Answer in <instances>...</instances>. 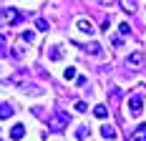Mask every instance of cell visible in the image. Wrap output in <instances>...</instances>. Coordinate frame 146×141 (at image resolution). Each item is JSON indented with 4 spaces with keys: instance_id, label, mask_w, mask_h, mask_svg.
Segmentation results:
<instances>
[{
    "instance_id": "cell-2",
    "label": "cell",
    "mask_w": 146,
    "mask_h": 141,
    "mask_svg": "<svg viewBox=\"0 0 146 141\" xmlns=\"http://www.w3.org/2000/svg\"><path fill=\"white\" fill-rule=\"evenodd\" d=\"M23 20V15L18 13L15 8H5L3 10V23H10V25H15V23H20Z\"/></svg>"
},
{
    "instance_id": "cell-13",
    "label": "cell",
    "mask_w": 146,
    "mask_h": 141,
    "mask_svg": "<svg viewBox=\"0 0 146 141\" xmlns=\"http://www.w3.org/2000/svg\"><path fill=\"white\" fill-rule=\"evenodd\" d=\"M86 136H88V128H86V126H78V131H76V139H78V141H83Z\"/></svg>"
},
{
    "instance_id": "cell-11",
    "label": "cell",
    "mask_w": 146,
    "mask_h": 141,
    "mask_svg": "<svg viewBox=\"0 0 146 141\" xmlns=\"http://www.w3.org/2000/svg\"><path fill=\"white\" fill-rule=\"evenodd\" d=\"M93 113H96V116H98V118H106V116H108V108H106V106H103V103H98V106H96V108H93Z\"/></svg>"
},
{
    "instance_id": "cell-9",
    "label": "cell",
    "mask_w": 146,
    "mask_h": 141,
    "mask_svg": "<svg viewBox=\"0 0 146 141\" xmlns=\"http://www.w3.org/2000/svg\"><path fill=\"white\" fill-rule=\"evenodd\" d=\"M101 136H103V139H106V141H113V139H116V136H118V131H116V128H113V126H108V124H106V126L101 128Z\"/></svg>"
},
{
    "instance_id": "cell-3",
    "label": "cell",
    "mask_w": 146,
    "mask_h": 141,
    "mask_svg": "<svg viewBox=\"0 0 146 141\" xmlns=\"http://www.w3.org/2000/svg\"><path fill=\"white\" fill-rule=\"evenodd\" d=\"M141 108H144V98L141 96H131L129 98V111H131V116H139Z\"/></svg>"
},
{
    "instance_id": "cell-4",
    "label": "cell",
    "mask_w": 146,
    "mask_h": 141,
    "mask_svg": "<svg viewBox=\"0 0 146 141\" xmlns=\"http://www.w3.org/2000/svg\"><path fill=\"white\" fill-rule=\"evenodd\" d=\"M144 61H146V56L141 53V51H133L131 56H129V61H126V66H129V68H139Z\"/></svg>"
},
{
    "instance_id": "cell-15",
    "label": "cell",
    "mask_w": 146,
    "mask_h": 141,
    "mask_svg": "<svg viewBox=\"0 0 146 141\" xmlns=\"http://www.w3.org/2000/svg\"><path fill=\"white\" fill-rule=\"evenodd\" d=\"M20 38H23V41H28V43H33V41H35V33H33V30H23V35H20Z\"/></svg>"
},
{
    "instance_id": "cell-10",
    "label": "cell",
    "mask_w": 146,
    "mask_h": 141,
    "mask_svg": "<svg viewBox=\"0 0 146 141\" xmlns=\"http://www.w3.org/2000/svg\"><path fill=\"white\" fill-rule=\"evenodd\" d=\"M13 106H10V103H0V118H10V116H13Z\"/></svg>"
},
{
    "instance_id": "cell-18",
    "label": "cell",
    "mask_w": 146,
    "mask_h": 141,
    "mask_svg": "<svg viewBox=\"0 0 146 141\" xmlns=\"http://www.w3.org/2000/svg\"><path fill=\"white\" fill-rule=\"evenodd\" d=\"M5 48H8V38L0 33V53H5Z\"/></svg>"
},
{
    "instance_id": "cell-19",
    "label": "cell",
    "mask_w": 146,
    "mask_h": 141,
    "mask_svg": "<svg viewBox=\"0 0 146 141\" xmlns=\"http://www.w3.org/2000/svg\"><path fill=\"white\" fill-rule=\"evenodd\" d=\"M118 30H121V35H129V33H131L129 23H121V25H118Z\"/></svg>"
},
{
    "instance_id": "cell-16",
    "label": "cell",
    "mask_w": 146,
    "mask_h": 141,
    "mask_svg": "<svg viewBox=\"0 0 146 141\" xmlns=\"http://www.w3.org/2000/svg\"><path fill=\"white\" fill-rule=\"evenodd\" d=\"M48 58H50V61H60V51L58 48H50V51H48Z\"/></svg>"
},
{
    "instance_id": "cell-20",
    "label": "cell",
    "mask_w": 146,
    "mask_h": 141,
    "mask_svg": "<svg viewBox=\"0 0 146 141\" xmlns=\"http://www.w3.org/2000/svg\"><path fill=\"white\" fill-rule=\"evenodd\" d=\"M23 56H25V53H23V48H15V51H13V58H18V61H20Z\"/></svg>"
},
{
    "instance_id": "cell-6",
    "label": "cell",
    "mask_w": 146,
    "mask_h": 141,
    "mask_svg": "<svg viewBox=\"0 0 146 141\" xmlns=\"http://www.w3.org/2000/svg\"><path fill=\"white\" fill-rule=\"evenodd\" d=\"M118 5H121L123 13H129V15L139 10V3H136V0H118Z\"/></svg>"
},
{
    "instance_id": "cell-17",
    "label": "cell",
    "mask_w": 146,
    "mask_h": 141,
    "mask_svg": "<svg viewBox=\"0 0 146 141\" xmlns=\"http://www.w3.org/2000/svg\"><path fill=\"white\" fill-rule=\"evenodd\" d=\"M76 111H78V113H86V111H88V106L83 103V101H76Z\"/></svg>"
},
{
    "instance_id": "cell-12",
    "label": "cell",
    "mask_w": 146,
    "mask_h": 141,
    "mask_svg": "<svg viewBox=\"0 0 146 141\" xmlns=\"http://www.w3.org/2000/svg\"><path fill=\"white\" fill-rule=\"evenodd\" d=\"M63 78H66V81H76V68H73V66H68V68L63 70Z\"/></svg>"
},
{
    "instance_id": "cell-8",
    "label": "cell",
    "mask_w": 146,
    "mask_h": 141,
    "mask_svg": "<svg viewBox=\"0 0 146 141\" xmlns=\"http://www.w3.org/2000/svg\"><path fill=\"white\" fill-rule=\"evenodd\" d=\"M129 141H146V124H141V126L136 128L131 136H129Z\"/></svg>"
},
{
    "instance_id": "cell-7",
    "label": "cell",
    "mask_w": 146,
    "mask_h": 141,
    "mask_svg": "<svg viewBox=\"0 0 146 141\" xmlns=\"http://www.w3.org/2000/svg\"><path fill=\"white\" fill-rule=\"evenodd\" d=\"M23 136H25V126H23V124H15V126L10 128V139H13V141H20Z\"/></svg>"
},
{
    "instance_id": "cell-14",
    "label": "cell",
    "mask_w": 146,
    "mask_h": 141,
    "mask_svg": "<svg viewBox=\"0 0 146 141\" xmlns=\"http://www.w3.org/2000/svg\"><path fill=\"white\" fill-rule=\"evenodd\" d=\"M35 28H38V30H48L50 25H48V20H45V18H38V20H35Z\"/></svg>"
},
{
    "instance_id": "cell-1",
    "label": "cell",
    "mask_w": 146,
    "mask_h": 141,
    "mask_svg": "<svg viewBox=\"0 0 146 141\" xmlns=\"http://www.w3.org/2000/svg\"><path fill=\"white\" fill-rule=\"evenodd\" d=\"M68 124H71V116L66 111H53L48 116V131H63Z\"/></svg>"
},
{
    "instance_id": "cell-21",
    "label": "cell",
    "mask_w": 146,
    "mask_h": 141,
    "mask_svg": "<svg viewBox=\"0 0 146 141\" xmlns=\"http://www.w3.org/2000/svg\"><path fill=\"white\" fill-rule=\"evenodd\" d=\"M98 3H101V5H111L113 0H98Z\"/></svg>"
},
{
    "instance_id": "cell-5",
    "label": "cell",
    "mask_w": 146,
    "mask_h": 141,
    "mask_svg": "<svg viewBox=\"0 0 146 141\" xmlns=\"http://www.w3.org/2000/svg\"><path fill=\"white\" fill-rule=\"evenodd\" d=\"M76 25H78L81 33H86V35H93V33H96V30H93V23L86 20V18H78V20H76Z\"/></svg>"
}]
</instances>
